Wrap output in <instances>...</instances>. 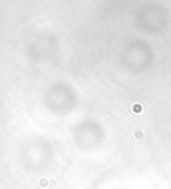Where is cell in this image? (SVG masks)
<instances>
[{
    "instance_id": "3957f363",
    "label": "cell",
    "mask_w": 171,
    "mask_h": 189,
    "mask_svg": "<svg viewBox=\"0 0 171 189\" xmlns=\"http://www.w3.org/2000/svg\"><path fill=\"white\" fill-rule=\"evenodd\" d=\"M48 185H50V181H48L46 177H43V178H40L39 180V186L40 188H47Z\"/></svg>"
},
{
    "instance_id": "7a4b0ae2",
    "label": "cell",
    "mask_w": 171,
    "mask_h": 189,
    "mask_svg": "<svg viewBox=\"0 0 171 189\" xmlns=\"http://www.w3.org/2000/svg\"><path fill=\"white\" fill-rule=\"evenodd\" d=\"M142 112H143V107H142V104H139V103L132 104V113L139 115V113H142Z\"/></svg>"
},
{
    "instance_id": "6da1fadb",
    "label": "cell",
    "mask_w": 171,
    "mask_h": 189,
    "mask_svg": "<svg viewBox=\"0 0 171 189\" xmlns=\"http://www.w3.org/2000/svg\"><path fill=\"white\" fill-rule=\"evenodd\" d=\"M132 136H134V139H135L136 141H143L144 137H146V133H144L143 129H140V128H135Z\"/></svg>"
}]
</instances>
